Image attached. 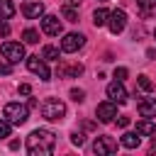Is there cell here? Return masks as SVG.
<instances>
[{"label":"cell","instance_id":"1","mask_svg":"<svg viewBox=\"0 0 156 156\" xmlns=\"http://www.w3.org/2000/svg\"><path fill=\"white\" fill-rule=\"evenodd\" d=\"M54 146H56V134L49 129H34L27 136L29 156H49V154H54Z\"/></svg>","mask_w":156,"mask_h":156},{"label":"cell","instance_id":"2","mask_svg":"<svg viewBox=\"0 0 156 156\" xmlns=\"http://www.w3.org/2000/svg\"><path fill=\"white\" fill-rule=\"evenodd\" d=\"M41 117L49 119V122H61V119L66 117V105H63V100H58V98H46V100L41 102Z\"/></svg>","mask_w":156,"mask_h":156},{"label":"cell","instance_id":"3","mask_svg":"<svg viewBox=\"0 0 156 156\" xmlns=\"http://www.w3.org/2000/svg\"><path fill=\"white\" fill-rule=\"evenodd\" d=\"M2 117L10 122V124H24L27 117H29V105H22V102H7L5 110H2Z\"/></svg>","mask_w":156,"mask_h":156},{"label":"cell","instance_id":"4","mask_svg":"<svg viewBox=\"0 0 156 156\" xmlns=\"http://www.w3.org/2000/svg\"><path fill=\"white\" fill-rule=\"evenodd\" d=\"M0 51H2V56H5L10 63H20V61L24 58V46H22L20 41H5V44L0 46Z\"/></svg>","mask_w":156,"mask_h":156},{"label":"cell","instance_id":"5","mask_svg":"<svg viewBox=\"0 0 156 156\" xmlns=\"http://www.w3.org/2000/svg\"><path fill=\"white\" fill-rule=\"evenodd\" d=\"M93 151L98 156H110L117 151V141L112 136H95V144H93Z\"/></svg>","mask_w":156,"mask_h":156},{"label":"cell","instance_id":"6","mask_svg":"<svg viewBox=\"0 0 156 156\" xmlns=\"http://www.w3.org/2000/svg\"><path fill=\"white\" fill-rule=\"evenodd\" d=\"M27 68L32 73H37L41 80H49V66H46V58L41 56H27Z\"/></svg>","mask_w":156,"mask_h":156},{"label":"cell","instance_id":"7","mask_svg":"<svg viewBox=\"0 0 156 156\" xmlns=\"http://www.w3.org/2000/svg\"><path fill=\"white\" fill-rule=\"evenodd\" d=\"M107 27L112 34H119L124 27H127V12L124 10H112L110 17H107Z\"/></svg>","mask_w":156,"mask_h":156},{"label":"cell","instance_id":"8","mask_svg":"<svg viewBox=\"0 0 156 156\" xmlns=\"http://www.w3.org/2000/svg\"><path fill=\"white\" fill-rule=\"evenodd\" d=\"M41 29H44V34H49V37H58V34L63 32V24H61V20H58L56 15H44V17H41Z\"/></svg>","mask_w":156,"mask_h":156},{"label":"cell","instance_id":"9","mask_svg":"<svg viewBox=\"0 0 156 156\" xmlns=\"http://www.w3.org/2000/svg\"><path fill=\"white\" fill-rule=\"evenodd\" d=\"M83 44H85V37H83V34H76V32H71V34H66V37L61 39V51H66V54H73V51H78Z\"/></svg>","mask_w":156,"mask_h":156},{"label":"cell","instance_id":"10","mask_svg":"<svg viewBox=\"0 0 156 156\" xmlns=\"http://www.w3.org/2000/svg\"><path fill=\"white\" fill-rule=\"evenodd\" d=\"M95 115H98V119H100V122H112V119L117 117V105H115L112 100L100 102V105H98V110H95Z\"/></svg>","mask_w":156,"mask_h":156},{"label":"cell","instance_id":"11","mask_svg":"<svg viewBox=\"0 0 156 156\" xmlns=\"http://www.w3.org/2000/svg\"><path fill=\"white\" fill-rule=\"evenodd\" d=\"M107 98H110L112 102H124V100H127V90H124L122 80H115V83L107 85Z\"/></svg>","mask_w":156,"mask_h":156},{"label":"cell","instance_id":"12","mask_svg":"<svg viewBox=\"0 0 156 156\" xmlns=\"http://www.w3.org/2000/svg\"><path fill=\"white\" fill-rule=\"evenodd\" d=\"M136 110H139V115L146 117V119L156 117V98H144V100H139Z\"/></svg>","mask_w":156,"mask_h":156},{"label":"cell","instance_id":"13","mask_svg":"<svg viewBox=\"0 0 156 156\" xmlns=\"http://www.w3.org/2000/svg\"><path fill=\"white\" fill-rule=\"evenodd\" d=\"M22 15H24L27 20H37V17L44 15V5H41V2H24V5H22Z\"/></svg>","mask_w":156,"mask_h":156},{"label":"cell","instance_id":"14","mask_svg":"<svg viewBox=\"0 0 156 156\" xmlns=\"http://www.w3.org/2000/svg\"><path fill=\"white\" fill-rule=\"evenodd\" d=\"M122 146L124 149H136L139 144H141V134L139 132H127V134H122Z\"/></svg>","mask_w":156,"mask_h":156},{"label":"cell","instance_id":"15","mask_svg":"<svg viewBox=\"0 0 156 156\" xmlns=\"http://www.w3.org/2000/svg\"><path fill=\"white\" fill-rule=\"evenodd\" d=\"M80 73H83V66L80 63H76V66H58L56 68V76H61V78L63 76H80Z\"/></svg>","mask_w":156,"mask_h":156},{"label":"cell","instance_id":"16","mask_svg":"<svg viewBox=\"0 0 156 156\" xmlns=\"http://www.w3.org/2000/svg\"><path fill=\"white\" fill-rule=\"evenodd\" d=\"M136 132H139L141 136H151V134L156 132V127H154V122H151V119H146V117H144V119L136 124Z\"/></svg>","mask_w":156,"mask_h":156},{"label":"cell","instance_id":"17","mask_svg":"<svg viewBox=\"0 0 156 156\" xmlns=\"http://www.w3.org/2000/svg\"><path fill=\"white\" fill-rule=\"evenodd\" d=\"M15 12H17V10H15L12 0H0V20H10Z\"/></svg>","mask_w":156,"mask_h":156},{"label":"cell","instance_id":"18","mask_svg":"<svg viewBox=\"0 0 156 156\" xmlns=\"http://www.w3.org/2000/svg\"><path fill=\"white\" fill-rule=\"evenodd\" d=\"M107 17H110V12H107L105 7H98V10L93 12V24H95V27H102V24H107Z\"/></svg>","mask_w":156,"mask_h":156},{"label":"cell","instance_id":"19","mask_svg":"<svg viewBox=\"0 0 156 156\" xmlns=\"http://www.w3.org/2000/svg\"><path fill=\"white\" fill-rule=\"evenodd\" d=\"M61 12H63V17H66L68 22H78V12H76V5H63V7H61Z\"/></svg>","mask_w":156,"mask_h":156},{"label":"cell","instance_id":"20","mask_svg":"<svg viewBox=\"0 0 156 156\" xmlns=\"http://www.w3.org/2000/svg\"><path fill=\"white\" fill-rule=\"evenodd\" d=\"M41 56H44L46 61H58V49H56V46H44V49H41Z\"/></svg>","mask_w":156,"mask_h":156},{"label":"cell","instance_id":"21","mask_svg":"<svg viewBox=\"0 0 156 156\" xmlns=\"http://www.w3.org/2000/svg\"><path fill=\"white\" fill-rule=\"evenodd\" d=\"M22 39H24L27 44H37V41H39V32H37V29H24V32H22Z\"/></svg>","mask_w":156,"mask_h":156},{"label":"cell","instance_id":"22","mask_svg":"<svg viewBox=\"0 0 156 156\" xmlns=\"http://www.w3.org/2000/svg\"><path fill=\"white\" fill-rule=\"evenodd\" d=\"M136 83H139V88H141L144 93H151V90H154V83L149 80V76H139V78H136Z\"/></svg>","mask_w":156,"mask_h":156},{"label":"cell","instance_id":"23","mask_svg":"<svg viewBox=\"0 0 156 156\" xmlns=\"http://www.w3.org/2000/svg\"><path fill=\"white\" fill-rule=\"evenodd\" d=\"M10 129H12V124H10V122H7L5 117H2V119H0V141L10 136Z\"/></svg>","mask_w":156,"mask_h":156},{"label":"cell","instance_id":"24","mask_svg":"<svg viewBox=\"0 0 156 156\" xmlns=\"http://www.w3.org/2000/svg\"><path fill=\"white\" fill-rule=\"evenodd\" d=\"M139 2V7L144 10V15H149L151 10H156V0H136Z\"/></svg>","mask_w":156,"mask_h":156},{"label":"cell","instance_id":"25","mask_svg":"<svg viewBox=\"0 0 156 156\" xmlns=\"http://www.w3.org/2000/svg\"><path fill=\"white\" fill-rule=\"evenodd\" d=\"M71 144H76V146H83V144H85V136H83L80 132H73V134H71Z\"/></svg>","mask_w":156,"mask_h":156},{"label":"cell","instance_id":"26","mask_svg":"<svg viewBox=\"0 0 156 156\" xmlns=\"http://www.w3.org/2000/svg\"><path fill=\"white\" fill-rule=\"evenodd\" d=\"M10 71H12V63L7 58H0V76H7Z\"/></svg>","mask_w":156,"mask_h":156},{"label":"cell","instance_id":"27","mask_svg":"<svg viewBox=\"0 0 156 156\" xmlns=\"http://www.w3.org/2000/svg\"><path fill=\"white\" fill-rule=\"evenodd\" d=\"M71 98H73L76 102H83V100H85V93H83L80 88H73V90H71Z\"/></svg>","mask_w":156,"mask_h":156},{"label":"cell","instance_id":"28","mask_svg":"<svg viewBox=\"0 0 156 156\" xmlns=\"http://www.w3.org/2000/svg\"><path fill=\"white\" fill-rule=\"evenodd\" d=\"M127 73H129V71H127L124 66H119V68L115 71V78H117V80H124V78H127Z\"/></svg>","mask_w":156,"mask_h":156},{"label":"cell","instance_id":"29","mask_svg":"<svg viewBox=\"0 0 156 156\" xmlns=\"http://www.w3.org/2000/svg\"><path fill=\"white\" fill-rule=\"evenodd\" d=\"M7 34H10V27L5 20H0V37H7Z\"/></svg>","mask_w":156,"mask_h":156},{"label":"cell","instance_id":"30","mask_svg":"<svg viewBox=\"0 0 156 156\" xmlns=\"http://www.w3.org/2000/svg\"><path fill=\"white\" fill-rule=\"evenodd\" d=\"M17 93H22V95H29V93H32V88H29L27 83H20V88H17Z\"/></svg>","mask_w":156,"mask_h":156},{"label":"cell","instance_id":"31","mask_svg":"<svg viewBox=\"0 0 156 156\" xmlns=\"http://www.w3.org/2000/svg\"><path fill=\"white\" fill-rule=\"evenodd\" d=\"M117 127H122V129L129 127V117H119V119H117Z\"/></svg>","mask_w":156,"mask_h":156},{"label":"cell","instance_id":"32","mask_svg":"<svg viewBox=\"0 0 156 156\" xmlns=\"http://www.w3.org/2000/svg\"><path fill=\"white\" fill-rule=\"evenodd\" d=\"M151 149H156V132L151 134Z\"/></svg>","mask_w":156,"mask_h":156},{"label":"cell","instance_id":"33","mask_svg":"<svg viewBox=\"0 0 156 156\" xmlns=\"http://www.w3.org/2000/svg\"><path fill=\"white\" fill-rule=\"evenodd\" d=\"M80 2H83V0H68V5H76V7H78Z\"/></svg>","mask_w":156,"mask_h":156},{"label":"cell","instance_id":"34","mask_svg":"<svg viewBox=\"0 0 156 156\" xmlns=\"http://www.w3.org/2000/svg\"><path fill=\"white\" fill-rule=\"evenodd\" d=\"M100 2H105V0H100Z\"/></svg>","mask_w":156,"mask_h":156},{"label":"cell","instance_id":"35","mask_svg":"<svg viewBox=\"0 0 156 156\" xmlns=\"http://www.w3.org/2000/svg\"><path fill=\"white\" fill-rule=\"evenodd\" d=\"M154 37H156V32H154Z\"/></svg>","mask_w":156,"mask_h":156}]
</instances>
